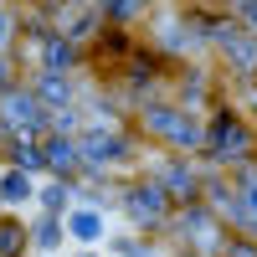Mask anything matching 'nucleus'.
I'll list each match as a JSON object with an SVG mask.
<instances>
[{"instance_id": "7", "label": "nucleus", "mask_w": 257, "mask_h": 257, "mask_svg": "<svg viewBox=\"0 0 257 257\" xmlns=\"http://www.w3.org/2000/svg\"><path fill=\"white\" fill-rule=\"evenodd\" d=\"M185 226H190V247H201V252H216V226H211V216H185Z\"/></svg>"}, {"instance_id": "6", "label": "nucleus", "mask_w": 257, "mask_h": 257, "mask_svg": "<svg viewBox=\"0 0 257 257\" xmlns=\"http://www.w3.org/2000/svg\"><path fill=\"white\" fill-rule=\"evenodd\" d=\"M211 139H216V149H231V160H242V155H247V144H252V139H247V128H242V123H231V118H221L216 128H211Z\"/></svg>"}, {"instance_id": "2", "label": "nucleus", "mask_w": 257, "mask_h": 257, "mask_svg": "<svg viewBox=\"0 0 257 257\" xmlns=\"http://www.w3.org/2000/svg\"><path fill=\"white\" fill-rule=\"evenodd\" d=\"M149 128L165 134V139H175V144H196V139H201L196 118H185V113H175V108H155V113H149Z\"/></svg>"}, {"instance_id": "5", "label": "nucleus", "mask_w": 257, "mask_h": 257, "mask_svg": "<svg viewBox=\"0 0 257 257\" xmlns=\"http://www.w3.org/2000/svg\"><path fill=\"white\" fill-rule=\"evenodd\" d=\"M36 118H41L36 98H26V93H11V98H6V123L16 128V134H31V128H36Z\"/></svg>"}, {"instance_id": "9", "label": "nucleus", "mask_w": 257, "mask_h": 257, "mask_svg": "<svg viewBox=\"0 0 257 257\" xmlns=\"http://www.w3.org/2000/svg\"><path fill=\"white\" fill-rule=\"evenodd\" d=\"M0 190H6V201H31V180L26 175H6Z\"/></svg>"}, {"instance_id": "3", "label": "nucleus", "mask_w": 257, "mask_h": 257, "mask_svg": "<svg viewBox=\"0 0 257 257\" xmlns=\"http://www.w3.org/2000/svg\"><path fill=\"white\" fill-rule=\"evenodd\" d=\"M165 196H170L165 185H139V190H128V216H134V221H160L165 206H170Z\"/></svg>"}, {"instance_id": "11", "label": "nucleus", "mask_w": 257, "mask_h": 257, "mask_svg": "<svg viewBox=\"0 0 257 257\" xmlns=\"http://www.w3.org/2000/svg\"><path fill=\"white\" fill-rule=\"evenodd\" d=\"M41 98H47V103H67V82H62V77H47V82H41Z\"/></svg>"}, {"instance_id": "14", "label": "nucleus", "mask_w": 257, "mask_h": 257, "mask_svg": "<svg viewBox=\"0 0 257 257\" xmlns=\"http://www.w3.org/2000/svg\"><path fill=\"white\" fill-rule=\"evenodd\" d=\"M6 26H11V21H6V11H0V41H6Z\"/></svg>"}, {"instance_id": "1", "label": "nucleus", "mask_w": 257, "mask_h": 257, "mask_svg": "<svg viewBox=\"0 0 257 257\" xmlns=\"http://www.w3.org/2000/svg\"><path fill=\"white\" fill-rule=\"evenodd\" d=\"M62 231L67 237H77V242H103V211H93V206H67V216H62Z\"/></svg>"}, {"instance_id": "15", "label": "nucleus", "mask_w": 257, "mask_h": 257, "mask_svg": "<svg viewBox=\"0 0 257 257\" xmlns=\"http://www.w3.org/2000/svg\"><path fill=\"white\" fill-rule=\"evenodd\" d=\"M226 257H252V252H226Z\"/></svg>"}, {"instance_id": "8", "label": "nucleus", "mask_w": 257, "mask_h": 257, "mask_svg": "<svg viewBox=\"0 0 257 257\" xmlns=\"http://www.w3.org/2000/svg\"><path fill=\"white\" fill-rule=\"evenodd\" d=\"M47 155H52V165H57V170H72L82 149H77L72 139H52V144H47Z\"/></svg>"}, {"instance_id": "13", "label": "nucleus", "mask_w": 257, "mask_h": 257, "mask_svg": "<svg viewBox=\"0 0 257 257\" xmlns=\"http://www.w3.org/2000/svg\"><path fill=\"white\" fill-rule=\"evenodd\" d=\"M41 247H57V221H47V226H41V237H36Z\"/></svg>"}, {"instance_id": "12", "label": "nucleus", "mask_w": 257, "mask_h": 257, "mask_svg": "<svg viewBox=\"0 0 257 257\" xmlns=\"http://www.w3.org/2000/svg\"><path fill=\"white\" fill-rule=\"evenodd\" d=\"M237 11H242V21L252 26V36H257V0H237Z\"/></svg>"}, {"instance_id": "4", "label": "nucleus", "mask_w": 257, "mask_h": 257, "mask_svg": "<svg viewBox=\"0 0 257 257\" xmlns=\"http://www.w3.org/2000/svg\"><path fill=\"white\" fill-rule=\"evenodd\" d=\"M77 149H82L93 165H118V160H128V144H123L118 134H108V139H103V134H88Z\"/></svg>"}, {"instance_id": "16", "label": "nucleus", "mask_w": 257, "mask_h": 257, "mask_svg": "<svg viewBox=\"0 0 257 257\" xmlns=\"http://www.w3.org/2000/svg\"><path fill=\"white\" fill-rule=\"evenodd\" d=\"M0 82H6V62H0Z\"/></svg>"}, {"instance_id": "17", "label": "nucleus", "mask_w": 257, "mask_h": 257, "mask_svg": "<svg viewBox=\"0 0 257 257\" xmlns=\"http://www.w3.org/2000/svg\"><path fill=\"white\" fill-rule=\"evenodd\" d=\"M252 108H257V98H252Z\"/></svg>"}, {"instance_id": "10", "label": "nucleus", "mask_w": 257, "mask_h": 257, "mask_svg": "<svg viewBox=\"0 0 257 257\" xmlns=\"http://www.w3.org/2000/svg\"><path fill=\"white\" fill-rule=\"evenodd\" d=\"M16 252H21V226L6 221V226H0V257H16Z\"/></svg>"}]
</instances>
